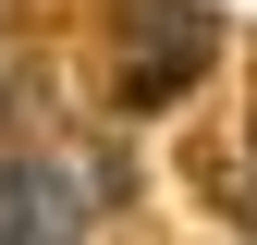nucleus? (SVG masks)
<instances>
[{"mask_svg": "<svg viewBox=\"0 0 257 245\" xmlns=\"http://www.w3.org/2000/svg\"><path fill=\"white\" fill-rule=\"evenodd\" d=\"M86 221H98V184H86V160H61V147H37V160H0V245H86Z\"/></svg>", "mask_w": 257, "mask_h": 245, "instance_id": "f257e3e1", "label": "nucleus"}, {"mask_svg": "<svg viewBox=\"0 0 257 245\" xmlns=\"http://www.w3.org/2000/svg\"><path fill=\"white\" fill-rule=\"evenodd\" d=\"M147 25V61H122V110H159L208 74V13L196 0H122V37Z\"/></svg>", "mask_w": 257, "mask_h": 245, "instance_id": "f03ea898", "label": "nucleus"}]
</instances>
